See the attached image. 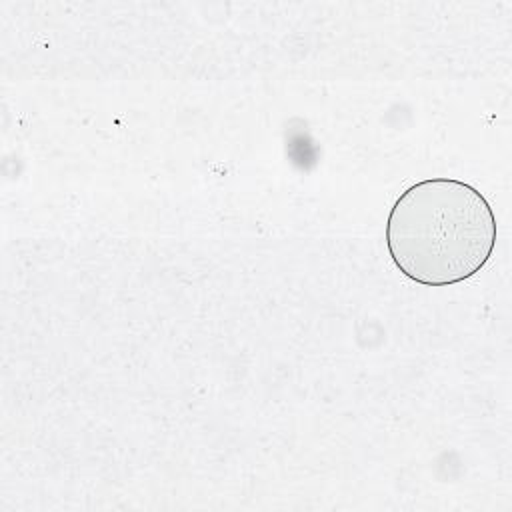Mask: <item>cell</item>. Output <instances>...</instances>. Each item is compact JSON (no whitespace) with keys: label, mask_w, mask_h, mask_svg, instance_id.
Returning a JSON list of instances; mask_svg holds the SVG:
<instances>
[{"label":"cell","mask_w":512,"mask_h":512,"mask_svg":"<svg viewBox=\"0 0 512 512\" xmlns=\"http://www.w3.org/2000/svg\"><path fill=\"white\" fill-rule=\"evenodd\" d=\"M394 266L422 286H452L472 278L496 246V216L488 200L454 178L408 186L386 220Z\"/></svg>","instance_id":"6da1fadb"}]
</instances>
